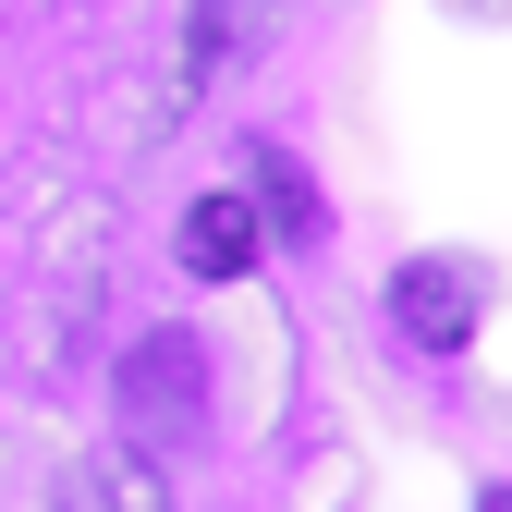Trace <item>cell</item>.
Segmentation results:
<instances>
[{
    "mask_svg": "<svg viewBox=\"0 0 512 512\" xmlns=\"http://www.w3.org/2000/svg\"><path fill=\"white\" fill-rule=\"evenodd\" d=\"M208 427V354L183 330H135L122 342V439L135 452H183Z\"/></svg>",
    "mask_w": 512,
    "mask_h": 512,
    "instance_id": "obj_1",
    "label": "cell"
},
{
    "mask_svg": "<svg viewBox=\"0 0 512 512\" xmlns=\"http://www.w3.org/2000/svg\"><path fill=\"white\" fill-rule=\"evenodd\" d=\"M391 330H403L415 354H464V342H476V269H452V256L391 269Z\"/></svg>",
    "mask_w": 512,
    "mask_h": 512,
    "instance_id": "obj_2",
    "label": "cell"
},
{
    "mask_svg": "<svg viewBox=\"0 0 512 512\" xmlns=\"http://www.w3.org/2000/svg\"><path fill=\"white\" fill-rule=\"evenodd\" d=\"M49 512H171V476H159V452L110 439V452H74V464H61V500Z\"/></svg>",
    "mask_w": 512,
    "mask_h": 512,
    "instance_id": "obj_3",
    "label": "cell"
},
{
    "mask_svg": "<svg viewBox=\"0 0 512 512\" xmlns=\"http://www.w3.org/2000/svg\"><path fill=\"white\" fill-rule=\"evenodd\" d=\"M256 256H269V244H256L244 196H196V208H183V269H196V281H244Z\"/></svg>",
    "mask_w": 512,
    "mask_h": 512,
    "instance_id": "obj_4",
    "label": "cell"
},
{
    "mask_svg": "<svg viewBox=\"0 0 512 512\" xmlns=\"http://www.w3.org/2000/svg\"><path fill=\"white\" fill-rule=\"evenodd\" d=\"M256 220H269L281 244H317V232H330V208H317V183H305V159L293 147H269V135H256V196H244Z\"/></svg>",
    "mask_w": 512,
    "mask_h": 512,
    "instance_id": "obj_5",
    "label": "cell"
}]
</instances>
